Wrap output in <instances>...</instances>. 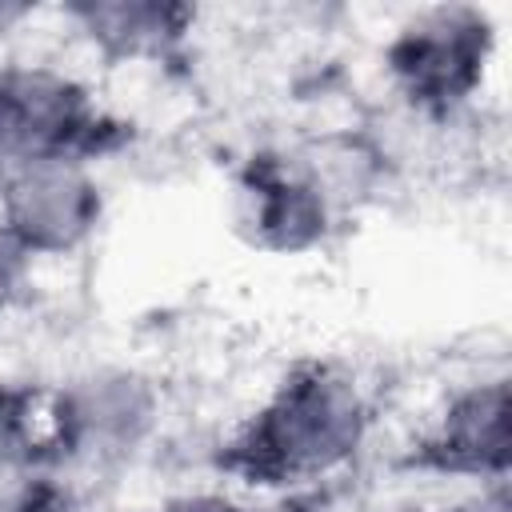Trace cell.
Returning a JSON list of instances; mask_svg holds the SVG:
<instances>
[{
  "label": "cell",
  "instance_id": "6da1fadb",
  "mask_svg": "<svg viewBox=\"0 0 512 512\" xmlns=\"http://www.w3.org/2000/svg\"><path fill=\"white\" fill-rule=\"evenodd\" d=\"M368 420V400L352 372L328 360H304L236 432L224 464L252 484L320 480L360 452Z\"/></svg>",
  "mask_w": 512,
  "mask_h": 512
},
{
  "label": "cell",
  "instance_id": "7a4b0ae2",
  "mask_svg": "<svg viewBox=\"0 0 512 512\" xmlns=\"http://www.w3.org/2000/svg\"><path fill=\"white\" fill-rule=\"evenodd\" d=\"M492 52V24L476 8H432L404 24L384 60L404 108L428 120H452V112L480 88Z\"/></svg>",
  "mask_w": 512,
  "mask_h": 512
},
{
  "label": "cell",
  "instance_id": "3957f363",
  "mask_svg": "<svg viewBox=\"0 0 512 512\" xmlns=\"http://www.w3.org/2000/svg\"><path fill=\"white\" fill-rule=\"evenodd\" d=\"M104 196L80 156H36L0 168V236L28 256H68L100 224Z\"/></svg>",
  "mask_w": 512,
  "mask_h": 512
},
{
  "label": "cell",
  "instance_id": "277c9868",
  "mask_svg": "<svg viewBox=\"0 0 512 512\" xmlns=\"http://www.w3.org/2000/svg\"><path fill=\"white\" fill-rule=\"evenodd\" d=\"M112 124L96 112L88 88L52 64H4L0 68V160L80 156L88 160Z\"/></svg>",
  "mask_w": 512,
  "mask_h": 512
},
{
  "label": "cell",
  "instance_id": "5b68a950",
  "mask_svg": "<svg viewBox=\"0 0 512 512\" xmlns=\"http://www.w3.org/2000/svg\"><path fill=\"white\" fill-rule=\"evenodd\" d=\"M160 420V392L136 368H92L56 396V448L80 464L132 456Z\"/></svg>",
  "mask_w": 512,
  "mask_h": 512
},
{
  "label": "cell",
  "instance_id": "8992f818",
  "mask_svg": "<svg viewBox=\"0 0 512 512\" xmlns=\"http://www.w3.org/2000/svg\"><path fill=\"white\" fill-rule=\"evenodd\" d=\"M508 380L492 376L456 392L428 440L420 444V464L452 476H504L508 472Z\"/></svg>",
  "mask_w": 512,
  "mask_h": 512
},
{
  "label": "cell",
  "instance_id": "52a82bcc",
  "mask_svg": "<svg viewBox=\"0 0 512 512\" xmlns=\"http://www.w3.org/2000/svg\"><path fill=\"white\" fill-rule=\"evenodd\" d=\"M244 204H248L244 220L252 224V236L276 252H300L316 244L332 224V212L304 184V176L288 156H256L248 164Z\"/></svg>",
  "mask_w": 512,
  "mask_h": 512
},
{
  "label": "cell",
  "instance_id": "ba28073f",
  "mask_svg": "<svg viewBox=\"0 0 512 512\" xmlns=\"http://www.w3.org/2000/svg\"><path fill=\"white\" fill-rule=\"evenodd\" d=\"M68 16L108 60H160L176 52L188 36L196 12L184 4H148V0H100L76 4Z\"/></svg>",
  "mask_w": 512,
  "mask_h": 512
},
{
  "label": "cell",
  "instance_id": "9c48e42d",
  "mask_svg": "<svg viewBox=\"0 0 512 512\" xmlns=\"http://www.w3.org/2000/svg\"><path fill=\"white\" fill-rule=\"evenodd\" d=\"M32 424H28V396L0 388V480L16 476L32 460Z\"/></svg>",
  "mask_w": 512,
  "mask_h": 512
},
{
  "label": "cell",
  "instance_id": "30bf717a",
  "mask_svg": "<svg viewBox=\"0 0 512 512\" xmlns=\"http://www.w3.org/2000/svg\"><path fill=\"white\" fill-rule=\"evenodd\" d=\"M460 512H508V504H492V508L484 504V508H460Z\"/></svg>",
  "mask_w": 512,
  "mask_h": 512
},
{
  "label": "cell",
  "instance_id": "8fae6325",
  "mask_svg": "<svg viewBox=\"0 0 512 512\" xmlns=\"http://www.w3.org/2000/svg\"><path fill=\"white\" fill-rule=\"evenodd\" d=\"M0 168H4V160H0Z\"/></svg>",
  "mask_w": 512,
  "mask_h": 512
}]
</instances>
